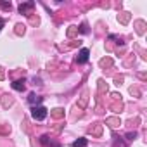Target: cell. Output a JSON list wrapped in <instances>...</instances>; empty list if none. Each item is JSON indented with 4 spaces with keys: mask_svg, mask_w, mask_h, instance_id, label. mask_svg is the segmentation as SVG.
Listing matches in <instances>:
<instances>
[{
    "mask_svg": "<svg viewBox=\"0 0 147 147\" xmlns=\"http://www.w3.org/2000/svg\"><path fill=\"white\" fill-rule=\"evenodd\" d=\"M0 7L5 9V11H11V4H5V2H0Z\"/></svg>",
    "mask_w": 147,
    "mask_h": 147,
    "instance_id": "obj_7",
    "label": "cell"
},
{
    "mask_svg": "<svg viewBox=\"0 0 147 147\" xmlns=\"http://www.w3.org/2000/svg\"><path fill=\"white\" fill-rule=\"evenodd\" d=\"M87 144H88L87 138H78V140L73 142V147H87Z\"/></svg>",
    "mask_w": 147,
    "mask_h": 147,
    "instance_id": "obj_6",
    "label": "cell"
},
{
    "mask_svg": "<svg viewBox=\"0 0 147 147\" xmlns=\"http://www.w3.org/2000/svg\"><path fill=\"white\" fill-rule=\"evenodd\" d=\"M88 57H90V50H88V49H82L80 54H78V59H76V61H78L80 64H85V62L88 61Z\"/></svg>",
    "mask_w": 147,
    "mask_h": 147,
    "instance_id": "obj_2",
    "label": "cell"
},
{
    "mask_svg": "<svg viewBox=\"0 0 147 147\" xmlns=\"http://www.w3.org/2000/svg\"><path fill=\"white\" fill-rule=\"evenodd\" d=\"M47 114H49V111H47L43 106H33V107H31V118H33V119H36V121L45 119V118H47Z\"/></svg>",
    "mask_w": 147,
    "mask_h": 147,
    "instance_id": "obj_1",
    "label": "cell"
},
{
    "mask_svg": "<svg viewBox=\"0 0 147 147\" xmlns=\"http://www.w3.org/2000/svg\"><path fill=\"white\" fill-rule=\"evenodd\" d=\"M4 24H5V21H4V19H0V30H2V26H4Z\"/></svg>",
    "mask_w": 147,
    "mask_h": 147,
    "instance_id": "obj_9",
    "label": "cell"
},
{
    "mask_svg": "<svg viewBox=\"0 0 147 147\" xmlns=\"http://www.w3.org/2000/svg\"><path fill=\"white\" fill-rule=\"evenodd\" d=\"M80 31H82V33H87V31H88V30H87V24H82V30H80Z\"/></svg>",
    "mask_w": 147,
    "mask_h": 147,
    "instance_id": "obj_8",
    "label": "cell"
},
{
    "mask_svg": "<svg viewBox=\"0 0 147 147\" xmlns=\"http://www.w3.org/2000/svg\"><path fill=\"white\" fill-rule=\"evenodd\" d=\"M28 102H30V104H31V107H33L35 104L42 102V97H38V95H35V94H30V97H28Z\"/></svg>",
    "mask_w": 147,
    "mask_h": 147,
    "instance_id": "obj_5",
    "label": "cell"
},
{
    "mask_svg": "<svg viewBox=\"0 0 147 147\" xmlns=\"http://www.w3.org/2000/svg\"><path fill=\"white\" fill-rule=\"evenodd\" d=\"M33 7H35V2H26V4H21V5H19V12L28 16V14L31 12V9H33Z\"/></svg>",
    "mask_w": 147,
    "mask_h": 147,
    "instance_id": "obj_3",
    "label": "cell"
},
{
    "mask_svg": "<svg viewBox=\"0 0 147 147\" xmlns=\"http://www.w3.org/2000/svg\"><path fill=\"white\" fill-rule=\"evenodd\" d=\"M24 83H26V80H24V78H23V80H18V82H14V83H12V88H14V90H18V92H21V90H24V87H26Z\"/></svg>",
    "mask_w": 147,
    "mask_h": 147,
    "instance_id": "obj_4",
    "label": "cell"
}]
</instances>
